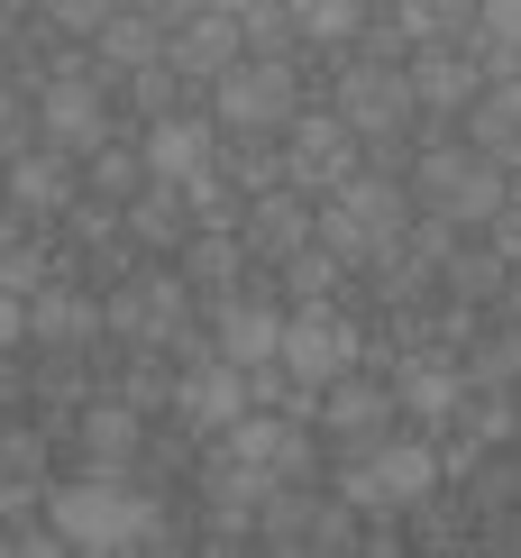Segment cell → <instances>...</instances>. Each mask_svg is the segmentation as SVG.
Instances as JSON below:
<instances>
[{
	"label": "cell",
	"mask_w": 521,
	"mask_h": 558,
	"mask_svg": "<svg viewBox=\"0 0 521 558\" xmlns=\"http://www.w3.org/2000/svg\"><path fill=\"white\" fill-rule=\"evenodd\" d=\"M0 202H10L28 229H37V220H64V211H74V156L46 147V137H37V147H19L10 174H0Z\"/></svg>",
	"instance_id": "17"
},
{
	"label": "cell",
	"mask_w": 521,
	"mask_h": 558,
	"mask_svg": "<svg viewBox=\"0 0 521 558\" xmlns=\"http://www.w3.org/2000/svg\"><path fill=\"white\" fill-rule=\"evenodd\" d=\"M19 147H28V120H19V101L0 92V156H19Z\"/></svg>",
	"instance_id": "38"
},
{
	"label": "cell",
	"mask_w": 521,
	"mask_h": 558,
	"mask_svg": "<svg viewBox=\"0 0 521 558\" xmlns=\"http://www.w3.org/2000/svg\"><path fill=\"white\" fill-rule=\"evenodd\" d=\"M120 229L137 247H183L193 239V202H183V183H137L120 202Z\"/></svg>",
	"instance_id": "25"
},
{
	"label": "cell",
	"mask_w": 521,
	"mask_h": 558,
	"mask_svg": "<svg viewBox=\"0 0 521 558\" xmlns=\"http://www.w3.org/2000/svg\"><path fill=\"white\" fill-rule=\"evenodd\" d=\"M129 10H137V19H156V28H174V19H183V10H202V0H129Z\"/></svg>",
	"instance_id": "39"
},
{
	"label": "cell",
	"mask_w": 521,
	"mask_h": 558,
	"mask_svg": "<svg viewBox=\"0 0 521 558\" xmlns=\"http://www.w3.org/2000/svg\"><path fill=\"white\" fill-rule=\"evenodd\" d=\"M202 312H210V348H220L229 366H247V376H256V366H275V348H283V302L256 293V275H247L239 293L202 302Z\"/></svg>",
	"instance_id": "14"
},
{
	"label": "cell",
	"mask_w": 521,
	"mask_h": 558,
	"mask_svg": "<svg viewBox=\"0 0 521 558\" xmlns=\"http://www.w3.org/2000/svg\"><path fill=\"white\" fill-rule=\"evenodd\" d=\"M504 320H512V330H521V266L504 275Z\"/></svg>",
	"instance_id": "40"
},
{
	"label": "cell",
	"mask_w": 521,
	"mask_h": 558,
	"mask_svg": "<svg viewBox=\"0 0 521 558\" xmlns=\"http://www.w3.org/2000/svg\"><path fill=\"white\" fill-rule=\"evenodd\" d=\"M312 430L329 439V449H358V439H375V430H393L402 422V403H393V385H375V376H358V366H348V376H329L312 403Z\"/></svg>",
	"instance_id": "13"
},
{
	"label": "cell",
	"mask_w": 521,
	"mask_h": 558,
	"mask_svg": "<svg viewBox=\"0 0 521 558\" xmlns=\"http://www.w3.org/2000/svg\"><path fill=\"white\" fill-rule=\"evenodd\" d=\"M120 83H129V101L147 110V120H165V110H183V92H193V83H183L174 64H165V56H156V64H137V74H120Z\"/></svg>",
	"instance_id": "34"
},
{
	"label": "cell",
	"mask_w": 521,
	"mask_h": 558,
	"mask_svg": "<svg viewBox=\"0 0 521 558\" xmlns=\"http://www.w3.org/2000/svg\"><path fill=\"white\" fill-rule=\"evenodd\" d=\"M239 247H247V266H283L293 247H312V193H293V183L247 193L239 202Z\"/></svg>",
	"instance_id": "16"
},
{
	"label": "cell",
	"mask_w": 521,
	"mask_h": 558,
	"mask_svg": "<svg viewBox=\"0 0 521 558\" xmlns=\"http://www.w3.org/2000/svg\"><path fill=\"white\" fill-rule=\"evenodd\" d=\"M293 110H302L293 56H239L220 83H210V120H220V137H283Z\"/></svg>",
	"instance_id": "8"
},
{
	"label": "cell",
	"mask_w": 521,
	"mask_h": 558,
	"mask_svg": "<svg viewBox=\"0 0 521 558\" xmlns=\"http://www.w3.org/2000/svg\"><path fill=\"white\" fill-rule=\"evenodd\" d=\"M193 320H202V293L183 284L174 266H137L129 284L101 302V330L120 348H147V357H183V348H193Z\"/></svg>",
	"instance_id": "6"
},
{
	"label": "cell",
	"mask_w": 521,
	"mask_h": 558,
	"mask_svg": "<svg viewBox=\"0 0 521 558\" xmlns=\"http://www.w3.org/2000/svg\"><path fill=\"white\" fill-rule=\"evenodd\" d=\"M83 174H92V193H101V202H129L137 183H147V166H137V147H120V137H101V147L83 156Z\"/></svg>",
	"instance_id": "31"
},
{
	"label": "cell",
	"mask_w": 521,
	"mask_h": 558,
	"mask_svg": "<svg viewBox=\"0 0 521 558\" xmlns=\"http://www.w3.org/2000/svg\"><path fill=\"white\" fill-rule=\"evenodd\" d=\"M256 541L266 549H366V522H358V504H348L339 485L293 476V485H275V495L256 504Z\"/></svg>",
	"instance_id": "7"
},
{
	"label": "cell",
	"mask_w": 521,
	"mask_h": 558,
	"mask_svg": "<svg viewBox=\"0 0 521 558\" xmlns=\"http://www.w3.org/2000/svg\"><path fill=\"white\" fill-rule=\"evenodd\" d=\"M439 476H448V468H439V449H431L421 430H402V422H393V430L358 439V449H339V476H329V485L358 504V522H402L421 495H439Z\"/></svg>",
	"instance_id": "3"
},
{
	"label": "cell",
	"mask_w": 521,
	"mask_h": 558,
	"mask_svg": "<svg viewBox=\"0 0 521 558\" xmlns=\"http://www.w3.org/2000/svg\"><path fill=\"white\" fill-rule=\"evenodd\" d=\"M92 339H110V330H101V302L46 275V284L28 293V348H56V357H83Z\"/></svg>",
	"instance_id": "20"
},
{
	"label": "cell",
	"mask_w": 521,
	"mask_h": 558,
	"mask_svg": "<svg viewBox=\"0 0 521 558\" xmlns=\"http://www.w3.org/2000/svg\"><path fill=\"white\" fill-rule=\"evenodd\" d=\"M174 275H183L202 302L239 293V284H247V247H239V229H193V239L174 247Z\"/></svg>",
	"instance_id": "24"
},
{
	"label": "cell",
	"mask_w": 521,
	"mask_h": 558,
	"mask_svg": "<svg viewBox=\"0 0 521 558\" xmlns=\"http://www.w3.org/2000/svg\"><path fill=\"white\" fill-rule=\"evenodd\" d=\"M46 531H56L64 549H165L174 541L165 504L129 468H83V476L46 485Z\"/></svg>",
	"instance_id": "1"
},
{
	"label": "cell",
	"mask_w": 521,
	"mask_h": 558,
	"mask_svg": "<svg viewBox=\"0 0 521 558\" xmlns=\"http://www.w3.org/2000/svg\"><path fill=\"white\" fill-rule=\"evenodd\" d=\"M74 439H83L92 468H137V449H147V412H137L129 393H92L83 422H74Z\"/></svg>",
	"instance_id": "22"
},
{
	"label": "cell",
	"mask_w": 521,
	"mask_h": 558,
	"mask_svg": "<svg viewBox=\"0 0 521 558\" xmlns=\"http://www.w3.org/2000/svg\"><path fill=\"white\" fill-rule=\"evenodd\" d=\"M92 56H101V83H110V74H137V64L165 56V28H156V19H137L129 0H120V10L92 28Z\"/></svg>",
	"instance_id": "27"
},
{
	"label": "cell",
	"mask_w": 521,
	"mask_h": 558,
	"mask_svg": "<svg viewBox=\"0 0 521 558\" xmlns=\"http://www.w3.org/2000/svg\"><path fill=\"white\" fill-rule=\"evenodd\" d=\"M485 74H521V0H476V28H467Z\"/></svg>",
	"instance_id": "28"
},
{
	"label": "cell",
	"mask_w": 521,
	"mask_h": 558,
	"mask_svg": "<svg viewBox=\"0 0 521 558\" xmlns=\"http://www.w3.org/2000/svg\"><path fill=\"white\" fill-rule=\"evenodd\" d=\"M458 120H467V147H485L504 174H521V74H485Z\"/></svg>",
	"instance_id": "21"
},
{
	"label": "cell",
	"mask_w": 521,
	"mask_h": 558,
	"mask_svg": "<svg viewBox=\"0 0 521 558\" xmlns=\"http://www.w3.org/2000/svg\"><path fill=\"white\" fill-rule=\"evenodd\" d=\"M358 174V129L339 120V110H293V129H283V183L293 193H329V183Z\"/></svg>",
	"instance_id": "11"
},
{
	"label": "cell",
	"mask_w": 521,
	"mask_h": 558,
	"mask_svg": "<svg viewBox=\"0 0 521 558\" xmlns=\"http://www.w3.org/2000/svg\"><path fill=\"white\" fill-rule=\"evenodd\" d=\"M275 275H283V293H293V302H329V293H339V275H348V266H339V257H329V247L312 239V247H293V257H283Z\"/></svg>",
	"instance_id": "30"
},
{
	"label": "cell",
	"mask_w": 521,
	"mask_h": 558,
	"mask_svg": "<svg viewBox=\"0 0 521 558\" xmlns=\"http://www.w3.org/2000/svg\"><path fill=\"white\" fill-rule=\"evenodd\" d=\"M458 366H467V385H521V330L504 320V330H494V339H476Z\"/></svg>",
	"instance_id": "32"
},
{
	"label": "cell",
	"mask_w": 521,
	"mask_h": 558,
	"mask_svg": "<svg viewBox=\"0 0 521 558\" xmlns=\"http://www.w3.org/2000/svg\"><path fill=\"white\" fill-rule=\"evenodd\" d=\"M46 495V439L28 422H0V522Z\"/></svg>",
	"instance_id": "26"
},
{
	"label": "cell",
	"mask_w": 521,
	"mask_h": 558,
	"mask_svg": "<svg viewBox=\"0 0 521 558\" xmlns=\"http://www.w3.org/2000/svg\"><path fill=\"white\" fill-rule=\"evenodd\" d=\"M239 37H247V56H293V10L283 0H256V10H239Z\"/></svg>",
	"instance_id": "33"
},
{
	"label": "cell",
	"mask_w": 521,
	"mask_h": 558,
	"mask_svg": "<svg viewBox=\"0 0 521 558\" xmlns=\"http://www.w3.org/2000/svg\"><path fill=\"white\" fill-rule=\"evenodd\" d=\"M504 193H512V174L485 147H467V137H439V147L412 156V211L439 229H494Z\"/></svg>",
	"instance_id": "4"
},
{
	"label": "cell",
	"mask_w": 521,
	"mask_h": 558,
	"mask_svg": "<svg viewBox=\"0 0 521 558\" xmlns=\"http://www.w3.org/2000/svg\"><path fill=\"white\" fill-rule=\"evenodd\" d=\"M458 393H467V366L458 357H402L393 366V403H402V422H421V430H448Z\"/></svg>",
	"instance_id": "23"
},
{
	"label": "cell",
	"mask_w": 521,
	"mask_h": 558,
	"mask_svg": "<svg viewBox=\"0 0 521 558\" xmlns=\"http://www.w3.org/2000/svg\"><path fill=\"white\" fill-rule=\"evenodd\" d=\"M302 46H358L366 37V0H283Z\"/></svg>",
	"instance_id": "29"
},
{
	"label": "cell",
	"mask_w": 521,
	"mask_h": 558,
	"mask_svg": "<svg viewBox=\"0 0 521 558\" xmlns=\"http://www.w3.org/2000/svg\"><path fill=\"white\" fill-rule=\"evenodd\" d=\"M202 10H256V0H202Z\"/></svg>",
	"instance_id": "41"
},
{
	"label": "cell",
	"mask_w": 521,
	"mask_h": 558,
	"mask_svg": "<svg viewBox=\"0 0 521 558\" xmlns=\"http://www.w3.org/2000/svg\"><path fill=\"white\" fill-rule=\"evenodd\" d=\"M312 239H320L339 266H375V257H393V247L412 239V183L385 174V166L329 183V193L312 202Z\"/></svg>",
	"instance_id": "2"
},
{
	"label": "cell",
	"mask_w": 521,
	"mask_h": 558,
	"mask_svg": "<svg viewBox=\"0 0 521 558\" xmlns=\"http://www.w3.org/2000/svg\"><path fill=\"white\" fill-rule=\"evenodd\" d=\"M247 403H256L247 366H229L220 348H210V357H193V348H183V366H174V422H183V439H220Z\"/></svg>",
	"instance_id": "10"
},
{
	"label": "cell",
	"mask_w": 521,
	"mask_h": 558,
	"mask_svg": "<svg viewBox=\"0 0 521 558\" xmlns=\"http://www.w3.org/2000/svg\"><path fill=\"white\" fill-rule=\"evenodd\" d=\"M37 137L83 166V156L110 137V83L101 74H56V83L37 92Z\"/></svg>",
	"instance_id": "12"
},
{
	"label": "cell",
	"mask_w": 521,
	"mask_h": 558,
	"mask_svg": "<svg viewBox=\"0 0 521 558\" xmlns=\"http://www.w3.org/2000/svg\"><path fill=\"white\" fill-rule=\"evenodd\" d=\"M239 56H247V37H239V10H183L174 28H165V64H174L183 83H220Z\"/></svg>",
	"instance_id": "18"
},
{
	"label": "cell",
	"mask_w": 521,
	"mask_h": 558,
	"mask_svg": "<svg viewBox=\"0 0 521 558\" xmlns=\"http://www.w3.org/2000/svg\"><path fill=\"white\" fill-rule=\"evenodd\" d=\"M358 357H366V339H358V320H348L339 302H293V312H283L275 366H283V385H293V393H320L329 376H348Z\"/></svg>",
	"instance_id": "9"
},
{
	"label": "cell",
	"mask_w": 521,
	"mask_h": 558,
	"mask_svg": "<svg viewBox=\"0 0 521 558\" xmlns=\"http://www.w3.org/2000/svg\"><path fill=\"white\" fill-rule=\"evenodd\" d=\"M329 110L358 129V147H366L385 174L402 166V137H412V120H421L402 56H358V64H339V92H329Z\"/></svg>",
	"instance_id": "5"
},
{
	"label": "cell",
	"mask_w": 521,
	"mask_h": 558,
	"mask_svg": "<svg viewBox=\"0 0 521 558\" xmlns=\"http://www.w3.org/2000/svg\"><path fill=\"white\" fill-rule=\"evenodd\" d=\"M402 74H412V101L421 110H467V101H476V83H485V64H476V46H467V37H431V46L402 56Z\"/></svg>",
	"instance_id": "19"
},
{
	"label": "cell",
	"mask_w": 521,
	"mask_h": 558,
	"mask_svg": "<svg viewBox=\"0 0 521 558\" xmlns=\"http://www.w3.org/2000/svg\"><path fill=\"white\" fill-rule=\"evenodd\" d=\"M137 166H147V183H193L220 166V120H202V110H165V120H147V137H137Z\"/></svg>",
	"instance_id": "15"
},
{
	"label": "cell",
	"mask_w": 521,
	"mask_h": 558,
	"mask_svg": "<svg viewBox=\"0 0 521 558\" xmlns=\"http://www.w3.org/2000/svg\"><path fill=\"white\" fill-rule=\"evenodd\" d=\"M46 275H56V257H46L37 239H10V247H0V284H10V293H37Z\"/></svg>",
	"instance_id": "35"
},
{
	"label": "cell",
	"mask_w": 521,
	"mask_h": 558,
	"mask_svg": "<svg viewBox=\"0 0 521 558\" xmlns=\"http://www.w3.org/2000/svg\"><path fill=\"white\" fill-rule=\"evenodd\" d=\"M37 10L56 19V28H74V37H92V28H101L110 10H120V0H37Z\"/></svg>",
	"instance_id": "36"
},
{
	"label": "cell",
	"mask_w": 521,
	"mask_h": 558,
	"mask_svg": "<svg viewBox=\"0 0 521 558\" xmlns=\"http://www.w3.org/2000/svg\"><path fill=\"white\" fill-rule=\"evenodd\" d=\"M0 348H28V293L0 284Z\"/></svg>",
	"instance_id": "37"
}]
</instances>
